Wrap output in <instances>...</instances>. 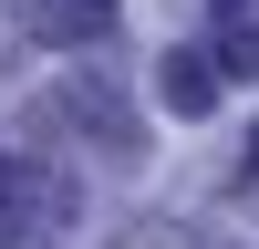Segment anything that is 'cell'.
<instances>
[{
    "instance_id": "cell-1",
    "label": "cell",
    "mask_w": 259,
    "mask_h": 249,
    "mask_svg": "<svg viewBox=\"0 0 259 249\" xmlns=\"http://www.w3.org/2000/svg\"><path fill=\"white\" fill-rule=\"evenodd\" d=\"M73 228V177L41 145H0V249H62Z\"/></svg>"
},
{
    "instance_id": "cell-2",
    "label": "cell",
    "mask_w": 259,
    "mask_h": 249,
    "mask_svg": "<svg viewBox=\"0 0 259 249\" xmlns=\"http://www.w3.org/2000/svg\"><path fill=\"white\" fill-rule=\"evenodd\" d=\"M218 83H228V62H218V42H197V52H166V73H156V94H166V114H207L218 104Z\"/></svg>"
},
{
    "instance_id": "cell-3",
    "label": "cell",
    "mask_w": 259,
    "mask_h": 249,
    "mask_svg": "<svg viewBox=\"0 0 259 249\" xmlns=\"http://www.w3.org/2000/svg\"><path fill=\"white\" fill-rule=\"evenodd\" d=\"M114 21V0H31V31L41 42H94Z\"/></svg>"
},
{
    "instance_id": "cell-4",
    "label": "cell",
    "mask_w": 259,
    "mask_h": 249,
    "mask_svg": "<svg viewBox=\"0 0 259 249\" xmlns=\"http://www.w3.org/2000/svg\"><path fill=\"white\" fill-rule=\"evenodd\" d=\"M218 21H259V0H218Z\"/></svg>"
},
{
    "instance_id": "cell-5",
    "label": "cell",
    "mask_w": 259,
    "mask_h": 249,
    "mask_svg": "<svg viewBox=\"0 0 259 249\" xmlns=\"http://www.w3.org/2000/svg\"><path fill=\"white\" fill-rule=\"evenodd\" d=\"M249 187H259V135H249Z\"/></svg>"
}]
</instances>
